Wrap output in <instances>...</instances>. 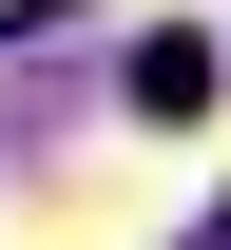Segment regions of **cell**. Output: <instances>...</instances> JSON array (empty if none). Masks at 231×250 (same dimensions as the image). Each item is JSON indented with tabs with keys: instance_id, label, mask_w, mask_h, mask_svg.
I'll list each match as a JSON object with an SVG mask.
<instances>
[{
	"instance_id": "obj_1",
	"label": "cell",
	"mask_w": 231,
	"mask_h": 250,
	"mask_svg": "<svg viewBox=\"0 0 231 250\" xmlns=\"http://www.w3.org/2000/svg\"><path fill=\"white\" fill-rule=\"evenodd\" d=\"M135 116H154V135H173V116H212V39H193V20L135 39Z\"/></svg>"
},
{
	"instance_id": "obj_2",
	"label": "cell",
	"mask_w": 231,
	"mask_h": 250,
	"mask_svg": "<svg viewBox=\"0 0 231 250\" xmlns=\"http://www.w3.org/2000/svg\"><path fill=\"white\" fill-rule=\"evenodd\" d=\"M212 250H231V212H212Z\"/></svg>"
}]
</instances>
